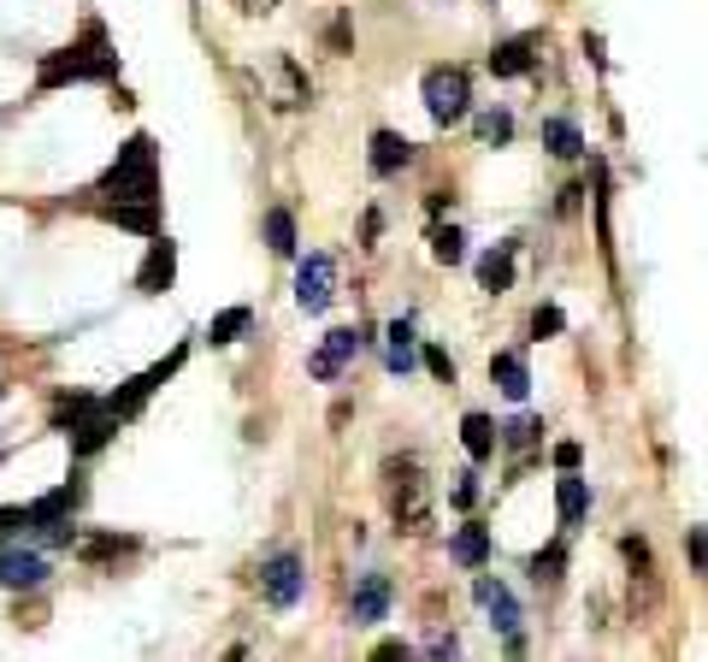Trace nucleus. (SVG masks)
Returning a JSON list of instances; mask_svg holds the SVG:
<instances>
[{"label": "nucleus", "mask_w": 708, "mask_h": 662, "mask_svg": "<svg viewBox=\"0 0 708 662\" xmlns=\"http://www.w3.org/2000/svg\"><path fill=\"white\" fill-rule=\"evenodd\" d=\"M113 77H118V54H113V42H107V30H101V24H89V30H83V42L60 48V54H47L36 65L42 90H65V83H113Z\"/></svg>", "instance_id": "nucleus-1"}, {"label": "nucleus", "mask_w": 708, "mask_h": 662, "mask_svg": "<svg viewBox=\"0 0 708 662\" xmlns=\"http://www.w3.org/2000/svg\"><path fill=\"white\" fill-rule=\"evenodd\" d=\"M95 190L118 201H160V148H154V137H130Z\"/></svg>", "instance_id": "nucleus-2"}, {"label": "nucleus", "mask_w": 708, "mask_h": 662, "mask_svg": "<svg viewBox=\"0 0 708 662\" xmlns=\"http://www.w3.org/2000/svg\"><path fill=\"white\" fill-rule=\"evenodd\" d=\"M384 480H390V508H395V521H402V533H425L431 526V497H425L420 462H413V455H390Z\"/></svg>", "instance_id": "nucleus-3"}, {"label": "nucleus", "mask_w": 708, "mask_h": 662, "mask_svg": "<svg viewBox=\"0 0 708 662\" xmlns=\"http://www.w3.org/2000/svg\"><path fill=\"white\" fill-rule=\"evenodd\" d=\"M425 113L437 118V125H461L466 113H473V83H466L461 65H437V72H425Z\"/></svg>", "instance_id": "nucleus-4"}, {"label": "nucleus", "mask_w": 708, "mask_h": 662, "mask_svg": "<svg viewBox=\"0 0 708 662\" xmlns=\"http://www.w3.org/2000/svg\"><path fill=\"white\" fill-rule=\"evenodd\" d=\"M183 355H189V349H171L166 361H154L148 372H136V379H125V385H118V390H113L107 402H101V409H113L118 420H130V414H136V409H142V402L154 397V390H160V385L171 379V372L183 367Z\"/></svg>", "instance_id": "nucleus-5"}, {"label": "nucleus", "mask_w": 708, "mask_h": 662, "mask_svg": "<svg viewBox=\"0 0 708 662\" xmlns=\"http://www.w3.org/2000/svg\"><path fill=\"white\" fill-rule=\"evenodd\" d=\"M261 591H266V603L272 609H296L302 603V591H307V568H302V556L296 550H278L272 563L261 568Z\"/></svg>", "instance_id": "nucleus-6"}, {"label": "nucleus", "mask_w": 708, "mask_h": 662, "mask_svg": "<svg viewBox=\"0 0 708 662\" xmlns=\"http://www.w3.org/2000/svg\"><path fill=\"white\" fill-rule=\"evenodd\" d=\"M372 344V332L367 326H342V332H331L325 337V349H314V361H307V372H314V379H337L342 367L355 361L360 349Z\"/></svg>", "instance_id": "nucleus-7"}, {"label": "nucleus", "mask_w": 708, "mask_h": 662, "mask_svg": "<svg viewBox=\"0 0 708 662\" xmlns=\"http://www.w3.org/2000/svg\"><path fill=\"white\" fill-rule=\"evenodd\" d=\"M171 279H178V243H171L166 231H154L148 237V261H142V273H136V291H142V296H166Z\"/></svg>", "instance_id": "nucleus-8"}, {"label": "nucleus", "mask_w": 708, "mask_h": 662, "mask_svg": "<svg viewBox=\"0 0 708 662\" xmlns=\"http://www.w3.org/2000/svg\"><path fill=\"white\" fill-rule=\"evenodd\" d=\"M331 254H307L302 261V273H296V302H302V314H325L331 308Z\"/></svg>", "instance_id": "nucleus-9"}, {"label": "nucleus", "mask_w": 708, "mask_h": 662, "mask_svg": "<svg viewBox=\"0 0 708 662\" xmlns=\"http://www.w3.org/2000/svg\"><path fill=\"white\" fill-rule=\"evenodd\" d=\"M47 574H54V563H47L42 550H7L0 556V586L7 591H42Z\"/></svg>", "instance_id": "nucleus-10"}, {"label": "nucleus", "mask_w": 708, "mask_h": 662, "mask_svg": "<svg viewBox=\"0 0 708 662\" xmlns=\"http://www.w3.org/2000/svg\"><path fill=\"white\" fill-rule=\"evenodd\" d=\"M473 591H478V603L490 609V627H503V633H520V603H514V591H508L503 580L478 574V580H473Z\"/></svg>", "instance_id": "nucleus-11"}, {"label": "nucleus", "mask_w": 708, "mask_h": 662, "mask_svg": "<svg viewBox=\"0 0 708 662\" xmlns=\"http://www.w3.org/2000/svg\"><path fill=\"white\" fill-rule=\"evenodd\" d=\"M118 427H125V420H118L113 409H95L89 420H77V427L65 432V438H72V455H95V450H107Z\"/></svg>", "instance_id": "nucleus-12"}, {"label": "nucleus", "mask_w": 708, "mask_h": 662, "mask_svg": "<svg viewBox=\"0 0 708 662\" xmlns=\"http://www.w3.org/2000/svg\"><path fill=\"white\" fill-rule=\"evenodd\" d=\"M384 616H390V580H384V574H360V580H355V621L372 627Z\"/></svg>", "instance_id": "nucleus-13"}, {"label": "nucleus", "mask_w": 708, "mask_h": 662, "mask_svg": "<svg viewBox=\"0 0 708 662\" xmlns=\"http://www.w3.org/2000/svg\"><path fill=\"white\" fill-rule=\"evenodd\" d=\"M402 166H413V143L402 137V130H372V172L395 178Z\"/></svg>", "instance_id": "nucleus-14"}, {"label": "nucleus", "mask_w": 708, "mask_h": 662, "mask_svg": "<svg viewBox=\"0 0 708 662\" xmlns=\"http://www.w3.org/2000/svg\"><path fill=\"white\" fill-rule=\"evenodd\" d=\"M531 65H538V36H508V42H496V54H490L496 77H526Z\"/></svg>", "instance_id": "nucleus-15"}, {"label": "nucleus", "mask_w": 708, "mask_h": 662, "mask_svg": "<svg viewBox=\"0 0 708 662\" xmlns=\"http://www.w3.org/2000/svg\"><path fill=\"white\" fill-rule=\"evenodd\" d=\"M101 219H113V225H125V231L154 237V231H160V201H101Z\"/></svg>", "instance_id": "nucleus-16"}, {"label": "nucleus", "mask_w": 708, "mask_h": 662, "mask_svg": "<svg viewBox=\"0 0 708 662\" xmlns=\"http://www.w3.org/2000/svg\"><path fill=\"white\" fill-rule=\"evenodd\" d=\"M490 379L503 385V397H508V402H526V390H531V372H526V361H520L514 349L490 355Z\"/></svg>", "instance_id": "nucleus-17"}, {"label": "nucleus", "mask_w": 708, "mask_h": 662, "mask_svg": "<svg viewBox=\"0 0 708 662\" xmlns=\"http://www.w3.org/2000/svg\"><path fill=\"white\" fill-rule=\"evenodd\" d=\"M478 284H485L490 296H503L514 291V243H496L485 261H478Z\"/></svg>", "instance_id": "nucleus-18"}, {"label": "nucleus", "mask_w": 708, "mask_h": 662, "mask_svg": "<svg viewBox=\"0 0 708 662\" xmlns=\"http://www.w3.org/2000/svg\"><path fill=\"white\" fill-rule=\"evenodd\" d=\"M556 508H561V526H579L584 508H591V485H584L573 467H567V480L556 485Z\"/></svg>", "instance_id": "nucleus-19"}, {"label": "nucleus", "mask_w": 708, "mask_h": 662, "mask_svg": "<svg viewBox=\"0 0 708 662\" xmlns=\"http://www.w3.org/2000/svg\"><path fill=\"white\" fill-rule=\"evenodd\" d=\"M249 326H254V308H224V314H213V326H207V344L231 349L236 337H249Z\"/></svg>", "instance_id": "nucleus-20"}, {"label": "nucleus", "mask_w": 708, "mask_h": 662, "mask_svg": "<svg viewBox=\"0 0 708 662\" xmlns=\"http://www.w3.org/2000/svg\"><path fill=\"white\" fill-rule=\"evenodd\" d=\"M543 148H549V155H561V160H579L584 137H579L573 118H543Z\"/></svg>", "instance_id": "nucleus-21"}, {"label": "nucleus", "mask_w": 708, "mask_h": 662, "mask_svg": "<svg viewBox=\"0 0 708 662\" xmlns=\"http://www.w3.org/2000/svg\"><path fill=\"white\" fill-rule=\"evenodd\" d=\"M448 556H455L461 568H485V556H490V533H485V526H461L455 545H448Z\"/></svg>", "instance_id": "nucleus-22"}, {"label": "nucleus", "mask_w": 708, "mask_h": 662, "mask_svg": "<svg viewBox=\"0 0 708 662\" xmlns=\"http://www.w3.org/2000/svg\"><path fill=\"white\" fill-rule=\"evenodd\" d=\"M461 438H466V455H473V462H490V455H496V427H490V414H466V420H461Z\"/></svg>", "instance_id": "nucleus-23"}, {"label": "nucleus", "mask_w": 708, "mask_h": 662, "mask_svg": "<svg viewBox=\"0 0 708 662\" xmlns=\"http://www.w3.org/2000/svg\"><path fill=\"white\" fill-rule=\"evenodd\" d=\"M384 367L390 372H408L413 367V326H408V319H390V332H384Z\"/></svg>", "instance_id": "nucleus-24"}, {"label": "nucleus", "mask_w": 708, "mask_h": 662, "mask_svg": "<svg viewBox=\"0 0 708 662\" xmlns=\"http://www.w3.org/2000/svg\"><path fill=\"white\" fill-rule=\"evenodd\" d=\"M95 409H101L95 397H83V390H65V397H54V427H60V432H72L77 420H89Z\"/></svg>", "instance_id": "nucleus-25"}, {"label": "nucleus", "mask_w": 708, "mask_h": 662, "mask_svg": "<svg viewBox=\"0 0 708 662\" xmlns=\"http://www.w3.org/2000/svg\"><path fill=\"white\" fill-rule=\"evenodd\" d=\"M136 538H118V533H101V538H77V556L83 563H107V556H130Z\"/></svg>", "instance_id": "nucleus-26"}, {"label": "nucleus", "mask_w": 708, "mask_h": 662, "mask_svg": "<svg viewBox=\"0 0 708 662\" xmlns=\"http://www.w3.org/2000/svg\"><path fill=\"white\" fill-rule=\"evenodd\" d=\"M266 243H272V254H296V219H289V208H266Z\"/></svg>", "instance_id": "nucleus-27"}, {"label": "nucleus", "mask_w": 708, "mask_h": 662, "mask_svg": "<svg viewBox=\"0 0 708 662\" xmlns=\"http://www.w3.org/2000/svg\"><path fill=\"white\" fill-rule=\"evenodd\" d=\"M561 574H567V545H549V550L531 556V580H538V586H556Z\"/></svg>", "instance_id": "nucleus-28"}, {"label": "nucleus", "mask_w": 708, "mask_h": 662, "mask_svg": "<svg viewBox=\"0 0 708 662\" xmlns=\"http://www.w3.org/2000/svg\"><path fill=\"white\" fill-rule=\"evenodd\" d=\"M431 254H437L443 266H455V261H466V237H461L455 225H448V231H437V237H431Z\"/></svg>", "instance_id": "nucleus-29"}, {"label": "nucleus", "mask_w": 708, "mask_h": 662, "mask_svg": "<svg viewBox=\"0 0 708 662\" xmlns=\"http://www.w3.org/2000/svg\"><path fill=\"white\" fill-rule=\"evenodd\" d=\"M561 326H567V314L556 308V302H543V308L531 314V337H556Z\"/></svg>", "instance_id": "nucleus-30"}, {"label": "nucleus", "mask_w": 708, "mask_h": 662, "mask_svg": "<svg viewBox=\"0 0 708 662\" xmlns=\"http://www.w3.org/2000/svg\"><path fill=\"white\" fill-rule=\"evenodd\" d=\"M478 137H485V143H508L514 137V118L508 113H485V118H478Z\"/></svg>", "instance_id": "nucleus-31"}, {"label": "nucleus", "mask_w": 708, "mask_h": 662, "mask_svg": "<svg viewBox=\"0 0 708 662\" xmlns=\"http://www.w3.org/2000/svg\"><path fill=\"white\" fill-rule=\"evenodd\" d=\"M496 432H503L508 444H531V438L543 432V420H526V414H520V420H508V427H496Z\"/></svg>", "instance_id": "nucleus-32"}, {"label": "nucleus", "mask_w": 708, "mask_h": 662, "mask_svg": "<svg viewBox=\"0 0 708 662\" xmlns=\"http://www.w3.org/2000/svg\"><path fill=\"white\" fill-rule=\"evenodd\" d=\"M425 367L437 372L443 385H455V361H448V349H437V344H431V349H425Z\"/></svg>", "instance_id": "nucleus-33"}, {"label": "nucleus", "mask_w": 708, "mask_h": 662, "mask_svg": "<svg viewBox=\"0 0 708 662\" xmlns=\"http://www.w3.org/2000/svg\"><path fill=\"white\" fill-rule=\"evenodd\" d=\"M690 563H697V568L708 574V533H702V526L690 533Z\"/></svg>", "instance_id": "nucleus-34"}, {"label": "nucleus", "mask_w": 708, "mask_h": 662, "mask_svg": "<svg viewBox=\"0 0 708 662\" xmlns=\"http://www.w3.org/2000/svg\"><path fill=\"white\" fill-rule=\"evenodd\" d=\"M579 455H584L579 444H556V467H561V473H567V467H579Z\"/></svg>", "instance_id": "nucleus-35"}, {"label": "nucleus", "mask_w": 708, "mask_h": 662, "mask_svg": "<svg viewBox=\"0 0 708 662\" xmlns=\"http://www.w3.org/2000/svg\"><path fill=\"white\" fill-rule=\"evenodd\" d=\"M473 497H478V485H473V473H461V485H455V503H461V508H473Z\"/></svg>", "instance_id": "nucleus-36"}, {"label": "nucleus", "mask_w": 708, "mask_h": 662, "mask_svg": "<svg viewBox=\"0 0 708 662\" xmlns=\"http://www.w3.org/2000/svg\"><path fill=\"white\" fill-rule=\"evenodd\" d=\"M455 651H461V639H455V633H443L437 644H431V656H455Z\"/></svg>", "instance_id": "nucleus-37"}, {"label": "nucleus", "mask_w": 708, "mask_h": 662, "mask_svg": "<svg viewBox=\"0 0 708 662\" xmlns=\"http://www.w3.org/2000/svg\"><path fill=\"white\" fill-rule=\"evenodd\" d=\"M331 48H337V54L349 48V19H337V24H331Z\"/></svg>", "instance_id": "nucleus-38"}, {"label": "nucleus", "mask_w": 708, "mask_h": 662, "mask_svg": "<svg viewBox=\"0 0 708 662\" xmlns=\"http://www.w3.org/2000/svg\"><path fill=\"white\" fill-rule=\"evenodd\" d=\"M236 7H243V12H272L278 0H236Z\"/></svg>", "instance_id": "nucleus-39"}]
</instances>
